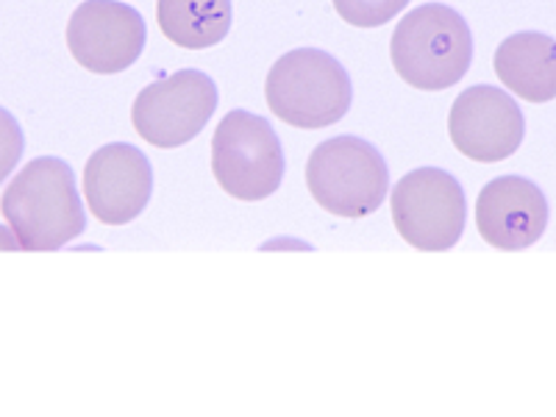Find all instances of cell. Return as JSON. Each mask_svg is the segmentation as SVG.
Segmentation results:
<instances>
[{
	"instance_id": "obj_11",
	"label": "cell",
	"mask_w": 556,
	"mask_h": 417,
	"mask_svg": "<svg viewBox=\"0 0 556 417\" xmlns=\"http://www.w3.org/2000/svg\"><path fill=\"white\" fill-rule=\"evenodd\" d=\"M476 228L481 240L498 251L531 248L548 228L545 192L529 178H493L476 201Z\"/></svg>"
},
{
	"instance_id": "obj_2",
	"label": "cell",
	"mask_w": 556,
	"mask_h": 417,
	"mask_svg": "<svg viewBox=\"0 0 556 417\" xmlns=\"http://www.w3.org/2000/svg\"><path fill=\"white\" fill-rule=\"evenodd\" d=\"M392 67L409 87L443 92L473 62V34L456 9L426 3L404 14L390 42Z\"/></svg>"
},
{
	"instance_id": "obj_13",
	"label": "cell",
	"mask_w": 556,
	"mask_h": 417,
	"mask_svg": "<svg viewBox=\"0 0 556 417\" xmlns=\"http://www.w3.org/2000/svg\"><path fill=\"white\" fill-rule=\"evenodd\" d=\"M156 20L173 45L203 51L231 31V0H159Z\"/></svg>"
},
{
	"instance_id": "obj_5",
	"label": "cell",
	"mask_w": 556,
	"mask_h": 417,
	"mask_svg": "<svg viewBox=\"0 0 556 417\" xmlns=\"http://www.w3.org/2000/svg\"><path fill=\"white\" fill-rule=\"evenodd\" d=\"M212 173L237 201H265L285 181V148L270 123L245 109L228 112L212 137Z\"/></svg>"
},
{
	"instance_id": "obj_6",
	"label": "cell",
	"mask_w": 556,
	"mask_h": 417,
	"mask_svg": "<svg viewBox=\"0 0 556 417\" xmlns=\"http://www.w3.org/2000/svg\"><path fill=\"white\" fill-rule=\"evenodd\" d=\"M392 223L417 251H448L465 235L468 203L459 181L437 167H420L395 184Z\"/></svg>"
},
{
	"instance_id": "obj_16",
	"label": "cell",
	"mask_w": 556,
	"mask_h": 417,
	"mask_svg": "<svg viewBox=\"0 0 556 417\" xmlns=\"http://www.w3.org/2000/svg\"><path fill=\"white\" fill-rule=\"evenodd\" d=\"M0 251H23V248H20L17 235H14L12 228L0 226Z\"/></svg>"
},
{
	"instance_id": "obj_4",
	"label": "cell",
	"mask_w": 556,
	"mask_h": 417,
	"mask_svg": "<svg viewBox=\"0 0 556 417\" xmlns=\"http://www.w3.org/2000/svg\"><path fill=\"white\" fill-rule=\"evenodd\" d=\"M306 187L329 215L359 220L390 192V170L379 148L359 137L326 139L306 162Z\"/></svg>"
},
{
	"instance_id": "obj_3",
	"label": "cell",
	"mask_w": 556,
	"mask_h": 417,
	"mask_svg": "<svg viewBox=\"0 0 556 417\" xmlns=\"http://www.w3.org/2000/svg\"><path fill=\"white\" fill-rule=\"evenodd\" d=\"M265 98L270 112L287 126L329 128L340 123L354 103L348 70L331 53L298 48L285 53L267 73Z\"/></svg>"
},
{
	"instance_id": "obj_15",
	"label": "cell",
	"mask_w": 556,
	"mask_h": 417,
	"mask_svg": "<svg viewBox=\"0 0 556 417\" xmlns=\"http://www.w3.org/2000/svg\"><path fill=\"white\" fill-rule=\"evenodd\" d=\"M23 151H26L23 126H20L12 112L0 106V184L12 176V170L20 165V159H23Z\"/></svg>"
},
{
	"instance_id": "obj_8",
	"label": "cell",
	"mask_w": 556,
	"mask_h": 417,
	"mask_svg": "<svg viewBox=\"0 0 556 417\" xmlns=\"http://www.w3.org/2000/svg\"><path fill=\"white\" fill-rule=\"evenodd\" d=\"M148 28L142 14L121 0H84L67 23V48L98 76L123 73L142 56Z\"/></svg>"
},
{
	"instance_id": "obj_7",
	"label": "cell",
	"mask_w": 556,
	"mask_h": 417,
	"mask_svg": "<svg viewBox=\"0 0 556 417\" xmlns=\"http://www.w3.org/2000/svg\"><path fill=\"white\" fill-rule=\"evenodd\" d=\"M215 109L217 84L201 70H178L139 92L131 106V123L148 146L170 151L195 139Z\"/></svg>"
},
{
	"instance_id": "obj_12",
	"label": "cell",
	"mask_w": 556,
	"mask_h": 417,
	"mask_svg": "<svg viewBox=\"0 0 556 417\" xmlns=\"http://www.w3.org/2000/svg\"><path fill=\"white\" fill-rule=\"evenodd\" d=\"M495 76L523 101H554L556 39L540 31H520L506 37L495 51Z\"/></svg>"
},
{
	"instance_id": "obj_10",
	"label": "cell",
	"mask_w": 556,
	"mask_h": 417,
	"mask_svg": "<svg viewBox=\"0 0 556 417\" xmlns=\"http://www.w3.org/2000/svg\"><path fill=\"white\" fill-rule=\"evenodd\" d=\"M153 192L151 162L128 142H112L89 156L84 195L89 212L106 226H126L146 212Z\"/></svg>"
},
{
	"instance_id": "obj_14",
	"label": "cell",
	"mask_w": 556,
	"mask_h": 417,
	"mask_svg": "<svg viewBox=\"0 0 556 417\" xmlns=\"http://www.w3.org/2000/svg\"><path fill=\"white\" fill-rule=\"evenodd\" d=\"M409 7V0H334V9L348 26L379 28Z\"/></svg>"
},
{
	"instance_id": "obj_9",
	"label": "cell",
	"mask_w": 556,
	"mask_h": 417,
	"mask_svg": "<svg viewBox=\"0 0 556 417\" xmlns=\"http://www.w3.org/2000/svg\"><path fill=\"white\" fill-rule=\"evenodd\" d=\"M451 142L473 162H504L523 146L526 121L504 89L479 84L465 89L448 114Z\"/></svg>"
},
{
	"instance_id": "obj_1",
	"label": "cell",
	"mask_w": 556,
	"mask_h": 417,
	"mask_svg": "<svg viewBox=\"0 0 556 417\" xmlns=\"http://www.w3.org/2000/svg\"><path fill=\"white\" fill-rule=\"evenodd\" d=\"M0 212L17 235L20 248L31 253L59 251L87 228L76 176L56 156L28 162L0 198Z\"/></svg>"
}]
</instances>
